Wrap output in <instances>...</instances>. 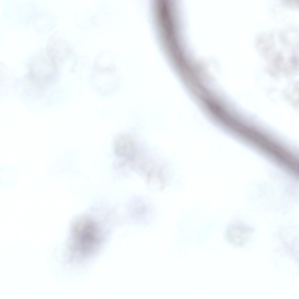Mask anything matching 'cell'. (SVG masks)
<instances>
[{
  "label": "cell",
  "mask_w": 299,
  "mask_h": 299,
  "mask_svg": "<svg viewBox=\"0 0 299 299\" xmlns=\"http://www.w3.org/2000/svg\"><path fill=\"white\" fill-rule=\"evenodd\" d=\"M252 232L241 225L231 224L226 228L224 234L226 241L232 246L244 248L249 245L251 240Z\"/></svg>",
  "instance_id": "6da1fadb"
},
{
  "label": "cell",
  "mask_w": 299,
  "mask_h": 299,
  "mask_svg": "<svg viewBox=\"0 0 299 299\" xmlns=\"http://www.w3.org/2000/svg\"><path fill=\"white\" fill-rule=\"evenodd\" d=\"M114 145V151L118 157L128 160L133 159L136 149L135 142L131 136L127 135L118 136Z\"/></svg>",
  "instance_id": "7a4b0ae2"
}]
</instances>
